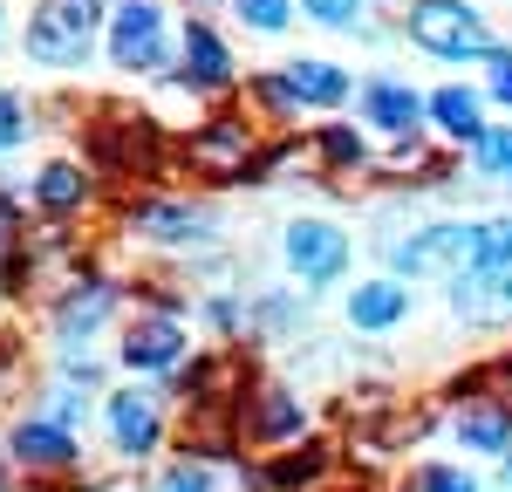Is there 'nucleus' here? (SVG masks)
<instances>
[{
  "label": "nucleus",
  "instance_id": "obj_12",
  "mask_svg": "<svg viewBox=\"0 0 512 492\" xmlns=\"http://www.w3.org/2000/svg\"><path fill=\"white\" fill-rule=\"evenodd\" d=\"M458 438L472 451H512V410L506 404H465L458 410Z\"/></svg>",
  "mask_w": 512,
  "mask_h": 492
},
{
  "label": "nucleus",
  "instance_id": "obj_16",
  "mask_svg": "<svg viewBox=\"0 0 512 492\" xmlns=\"http://www.w3.org/2000/svg\"><path fill=\"white\" fill-rule=\"evenodd\" d=\"M431 117H437V130H444V137H465V144H478V137H485L472 89H437V96H431Z\"/></svg>",
  "mask_w": 512,
  "mask_h": 492
},
{
  "label": "nucleus",
  "instance_id": "obj_26",
  "mask_svg": "<svg viewBox=\"0 0 512 492\" xmlns=\"http://www.w3.org/2000/svg\"><path fill=\"white\" fill-rule=\"evenodd\" d=\"M315 465H321V451H301V458H280L267 479H274V486H308V479H315Z\"/></svg>",
  "mask_w": 512,
  "mask_h": 492
},
{
  "label": "nucleus",
  "instance_id": "obj_21",
  "mask_svg": "<svg viewBox=\"0 0 512 492\" xmlns=\"http://www.w3.org/2000/svg\"><path fill=\"white\" fill-rule=\"evenodd\" d=\"M110 315V294L103 287H89V294H69V308H62V335H89V328Z\"/></svg>",
  "mask_w": 512,
  "mask_h": 492
},
{
  "label": "nucleus",
  "instance_id": "obj_24",
  "mask_svg": "<svg viewBox=\"0 0 512 492\" xmlns=\"http://www.w3.org/2000/svg\"><path fill=\"white\" fill-rule=\"evenodd\" d=\"M417 492H478V486H472V472H458V465H424Z\"/></svg>",
  "mask_w": 512,
  "mask_h": 492
},
{
  "label": "nucleus",
  "instance_id": "obj_11",
  "mask_svg": "<svg viewBox=\"0 0 512 492\" xmlns=\"http://www.w3.org/2000/svg\"><path fill=\"white\" fill-rule=\"evenodd\" d=\"M506 267H512V219H478L465 281H492V274H506Z\"/></svg>",
  "mask_w": 512,
  "mask_h": 492
},
{
  "label": "nucleus",
  "instance_id": "obj_3",
  "mask_svg": "<svg viewBox=\"0 0 512 492\" xmlns=\"http://www.w3.org/2000/svg\"><path fill=\"white\" fill-rule=\"evenodd\" d=\"M465 260H472V226H424L410 246L390 253V267L403 281H417V274H465Z\"/></svg>",
  "mask_w": 512,
  "mask_h": 492
},
{
  "label": "nucleus",
  "instance_id": "obj_7",
  "mask_svg": "<svg viewBox=\"0 0 512 492\" xmlns=\"http://www.w3.org/2000/svg\"><path fill=\"white\" fill-rule=\"evenodd\" d=\"M185 164L205 171V178H233L239 164H246V130H239V123H212V130H198L192 144H185Z\"/></svg>",
  "mask_w": 512,
  "mask_h": 492
},
{
  "label": "nucleus",
  "instance_id": "obj_8",
  "mask_svg": "<svg viewBox=\"0 0 512 492\" xmlns=\"http://www.w3.org/2000/svg\"><path fill=\"white\" fill-rule=\"evenodd\" d=\"M185 82L192 89H226L233 82V55L205 21H185Z\"/></svg>",
  "mask_w": 512,
  "mask_h": 492
},
{
  "label": "nucleus",
  "instance_id": "obj_6",
  "mask_svg": "<svg viewBox=\"0 0 512 492\" xmlns=\"http://www.w3.org/2000/svg\"><path fill=\"white\" fill-rule=\"evenodd\" d=\"M178 356H185V328L171 322V315H144L123 335V363L130 369H171Z\"/></svg>",
  "mask_w": 512,
  "mask_h": 492
},
{
  "label": "nucleus",
  "instance_id": "obj_17",
  "mask_svg": "<svg viewBox=\"0 0 512 492\" xmlns=\"http://www.w3.org/2000/svg\"><path fill=\"white\" fill-rule=\"evenodd\" d=\"M465 301H472L478 322H512V267L492 281H465Z\"/></svg>",
  "mask_w": 512,
  "mask_h": 492
},
{
  "label": "nucleus",
  "instance_id": "obj_15",
  "mask_svg": "<svg viewBox=\"0 0 512 492\" xmlns=\"http://www.w3.org/2000/svg\"><path fill=\"white\" fill-rule=\"evenodd\" d=\"M369 117L383 123L390 137H410L417 117H424V103H417L410 89H396V82H369Z\"/></svg>",
  "mask_w": 512,
  "mask_h": 492
},
{
  "label": "nucleus",
  "instance_id": "obj_30",
  "mask_svg": "<svg viewBox=\"0 0 512 492\" xmlns=\"http://www.w3.org/2000/svg\"><path fill=\"white\" fill-rule=\"evenodd\" d=\"M14 130H21V96H0V151L14 144Z\"/></svg>",
  "mask_w": 512,
  "mask_h": 492
},
{
  "label": "nucleus",
  "instance_id": "obj_28",
  "mask_svg": "<svg viewBox=\"0 0 512 492\" xmlns=\"http://www.w3.org/2000/svg\"><path fill=\"white\" fill-rule=\"evenodd\" d=\"M158 492H212V479L198 472V465H178V472H164V486Z\"/></svg>",
  "mask_w": 512,
  "mask_h": 492
},
{
  "label": "nucleus",
  "instance_id": "obj_23",
  "mask_svg": "<svg viewBox=\"0 0 512 492\" xmlns=\"http://www.w3.org/2000/svg\"><path fill=\"white\" fill-rule=\"evenodd\" d=\"M478 164H485L492 178H512V130H485V137H478Z\"/></svg>",
  "mask_w": 512,
  "mask_h": 492
},
{
  "label": "nucleus",
  "instance_id": "obj_25",
  "mask_svg": "<svg viewBox=\"0 0 512 492\" xmlns=\"http://www.w3.org/2000/svg\"><path fill=\"white\" fill-rule=\"evenodd\" d=\"M321 158H328V164H355V158H362V137L342 130V123H335V130H321Z\"/></svg>",
  "mask_w": 512,
  "mask_h": 492
},
{
  "label": "nucleus",
  "instance_id": "obj_4",
  "mask_svg": "<svg viewBox=\"0 0 512 492\" xmlns=\"http://www.w3.org/2000/svg\"><path fill=\"white\" fill-rule=\"evenodd\" d=\"M110 55H117V69H158L164 62V21L151 0H123L110 14Z\"/></svg>",
  "mask_w": 512,
  "mask_h": 492
},
{
  "label": "nucleus",
  "instance_id": "obj_9",
  "mask_svg": "<svg viewBox=\"0 0 512 492\" xmlns=\"http://www.w3.org/2000/svg\"><path fill=\"white\" fill-rule=\"evenodd\" d=\"M14 458L35 465V472H62L76 458V431L69 424H21L14 431Z\"/></svg>",
  "mask_w": 512,
  "mask_h": 492
},
{
  "label": "nucleus",
  "instance_id": "obj_29",
  "mask_svg": "<svg viewBox=\"0 0 512 492\" xmlns=\"http://www.w3.org/2000/svg\"><path fill=\"white\" fill-rule=\"evenodd\" d=\"M492 96L512 110V55H506V48H492Z\"/></svg>",
  "mask_w": 512,
  "mask_h": 492
},
{
  "label": "nucleus",
  "instance_id": "obj_13",
  "mask_svg": "<svg viewBox=\"0 0 512 492\" xmlns=\"http://www.w3.org/2000/svg\"><path fill=\"white\" fill-rule=\"evenodd\" d=\"M403 308H410V294L396 281H369V287H355L349 322L355 328H390V322H403Z\"/></svg>",
  "mask_w": 512,
  "mask_h": 492
},
{
  "label": "nucleus",
  "instance_id": "obj_14",
  "mask_svg": "<svg viewBox=\"0 0 512 492\" xmlns=\"http://www.w3.org/2000/svg\"><path fill=\"white\" fill-rule=\"evenodd\" d=\"M280 82L294 89V103H349V76L328 69V62H294Z\"/></svg>",
  "mask_w": 512,
  "mask_h": 492
},
{
  "label": "nucleus",
  "instance_id": "obj_32",
  "mask_svg": "<svg viewBox=\"0 0 512 492\" xmlns=\"http://www.w3.org/2000/svg\"><path fill=\"white\" fill-rule=\"evenodd\" d=\"M0 492H7V479H0Z\"/></svg>",
  "mask_w": 512,
  "mask_h": 492
},
{
  "label": "nucleus",
  "instance_id": "obj_27",
  "mask_svg": "<svg viewBox=\"0 0 512 492\" xmlns=\"http://www.w3.org/2000/svg\"><path fill=\"white\" fill-rule=\"evenodd\" d=\"M308 14L328 21V28H349L355 14H362V0H308Z\"/></svg>",
  "mask_w": 512,
  "mask_h": 492
},
{
  "label": "nucleus",
  "instance_id": "obj_18",
  "mask_svg": "<svg viewBox=\"0 0 512 492\" xmlns=\"http://www.w3.org/2000/svg\"><path fill=\"white\" fill-rule=\"evenodd\" d=\"M144 233H158V240H198V233H212V219L205 212H185V205H151L144 212Z\"/></svg>",
  "mask_w": 512,
  "mask_h": 492
},
{
  "label": "nucleus",
  "instance_id": "obj_31",
  "mask_svg": "<svg viewBox=\"0 0 512 492\" xmlns=\"http://www.w3.org/2000/svg\"><path fill=\"white\" fill-rule=\"evenodd\" d=\"M7 226H14V205L0 199V240H7Z\"/></svg>",
  "mask_w": 512,
  "mask_h": 492
},
{
  "label": "nucleus",
  "instance_id": "obj_5",
  "mask_svg": "<svg viewBox=\"0 0 512 492\" xmlns=\"http://www.w3.org/2000/svg\"><path fill=\"white\" fill-rule=\"evenodd\" d=\"M349 260V240L328 226V219H294L287 226V267L301 281H335V267Z\"/></svg>",
  "mask_w": 512,
  "mask_h": 492
},
{
  "label": "nucleus",
  "instance_id": "obj_2",
  "mask_svg": "<svg viewBox=\"0 0 512 492\" xmlns=\"http://www.w3.org/2000/svg\"><path fill=\"white\" fill-rule=\"evenodd\" d=\"M89 14H96V0H48L35 14V28H28V55L35 62H82Z\"/></svg>",
  "mask_w": 512,
  "mask_h": 492
},
{
  "label": "nucleus",
  "instance_id": "obj_20",
  "mask_svg": "<svg viewBox=\"0 0 512 492\" xmlns=\"http://www.w3.org/2000/svg\"><path fill=\"white\" fill-rule=\"evenodd\" d=\"M82 192H89V185H82V171H69V164H48V171H41V205H48V212L82 205Z\"/></svg>",
  "mask_w": 512,
  "mask_h": 492
},
{
  "label": "nucleus",
  "instance_id": "obj_1",
  "mask_svg": "<svg viewBox=\"0 0 512 492\" xmlns=\"http://www.w3.org/2000/svg\"><path fill=\"white\" fill-rule=\"evenodd\" d=\"M410 41L424 55H444V62H492V35L465 0H417L410 7Z\"/></svg>",
  "mask_w": 512,
  "mask_h": 492
},
{
  "label": "nucleus",
  "instance_id": "obj_19",
  "mask_svg": "<svg viewBox=\"0 0 512 492\" xmlns=\"http://www.w3.org/2000/svg\"><path fill=\"white\" fill-rule=\"evenodd\" d=\"M253 431H260V438H294V431H301V404L280 397V390H267L260 410H253Z\"/></svg>",
  "mask_w": 512,
  "mask_h": 492
},
{
  "label": "nucleus",
  "instance_id": "obj_33",
  "mask_svg": "<svg viewBox=\"0 0 512 492\" xmlns=\"http://www.w3.org/2000/svg\"><path fill=\"white\" fill-rule=\"evenodd\" d=\"M506 458H512V451H506ZM506 472H512V465H506Z\"/></svg>",
  "mask_w": 512,
  "mask_h": 492
},
{
  "label": "nucleus",
  "instance_id": "obj_10",
  "mask_svg": "<svg viewBox=\"0 0 512 492\" xmlns=\"http://www.w3.org/2000/svg\"><path fill=\"white\" fill-rule=\"evenodd\" d=\"M110 438H117L130 458H144V451L158 445V404H151V397H130V390H123L117 404H110Z\"/></svg>",
  "mask_w": 512,
  "mask_h": 492
},
{
  "label": "nucleus",
  "instance_id": "obj_22",
  "mask_svg": "<svg viewBox=\"0 0 512 492\" xmlns=\"http://www.w3.org/2000/svg\"><path fill=\"white\" fill-rule=\"evenodd\" d=\"M233 7H239V21L260 28V35H280L287 28V0H233Z\"/></svg>",
  "mask_w": 512,
  "mask_h": 492
}]
</instances>
